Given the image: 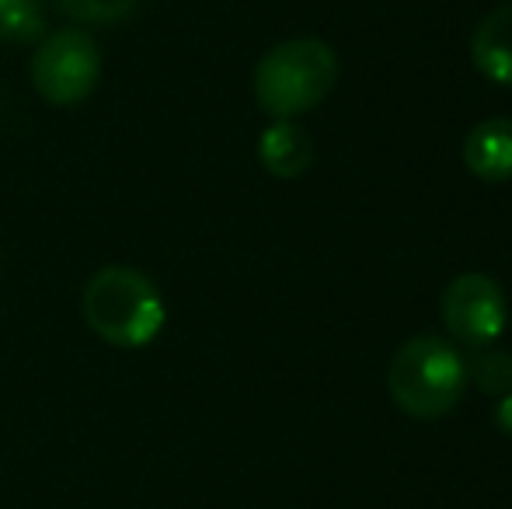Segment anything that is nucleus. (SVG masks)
Instances as JSON below:
<instances>
[{
  "label": "nucleus",
  "instance_id": "obj_7",
  "mask_svg": "<svg viewBox=\"0 0 512 509\" xmlns=\"http://www.w3.org/2000/svg\"><path fill=\"white\" fill-rule=\"evenodd\" d=\"M471 60L492 84L512 88V4L488 11L471 35Z\"/></svg>",
  "mask_w": 512,
  "mask_h": 509
},
{
  "label": "nucleus",
  "instance_id": "obj_2",
  "mask_svg": "<svg viewBox=\"0 0 512 509\" xmlns=\"http://www.w3.org/2000/svg\"><path fill=\"white\" fill-rule=\"evenodd\" d=\"M84 321L108 346L140 349L164 328V297L154 279L129 265H105L84 286Z\"/></svg>",
  "mask_w": 512,
  "mask_h": 509
},
{
  "label": "nucleus",
  "instance_id": "obj_8",
  "mask_svg": "<svg viewBox=\"0 0 512 509\" xmlns=\"http://www.w3.org/2000/svg\"><path fill=\"white\" fill-rule=\"evenodd\" d=\"M258 161L276 178H300L314 164V140L293 119H276L258 136Z\"/></svg>",
  "mask_w": 512,
  "mask_h": 509
},
{
  "label": "nucleus",
  "instance_id": "obj_1",
  "mask_svg": "<svg viewBox=\"0 0 512 509\" xmlns=\"http://www.w3.org/2000/svg\"><path fill=\"white\" fill-rule=\"evenodd\" d=\"M338 84V53L324 39L297 35L258 60L255 102L272 119H297L317 109Z\"/></svg>",
  "mask_w": 512,
  "mask_h": 509
},
{
  "label": "nucleus",
  "instance_id": "obj_10",
  "mask_svg": "<svg viewBox=\"0 0 512 509\" xmlns=\"http://www.w3.org/2000/svg\"><path fill=\"white\" fill-rule=\"evenodd\" d=\"M464 370H467V384H478L485 394H495V398H502V394L512 391V353L506 349H471V353L464 356Z\"/></svg>",
  "mask_w": 512,
  "mask_h": 509
},
{
  "label": "nucleus",
  "instance_id": "obj_5",
  "mask_svg": "<svg viewBox=\"0 0 512 509\" xmlns=\"http://www.w3.org/2000/svg\"><path fill=\"white\" fill-rule=\"evenodd\" d=\"M443 325L450 339L464 349H485L502 339L509 325V304L502 286L485 272H460L446 283L443 300Z\"/></svg>",
  "mask_w": 512,
  "mask_h": 509
},
{
  "label": "nucleus",
  "instance_id": "obj_4",
  "mask_svg": "<svg viewBox=\"0 0 512 509\" xmlns=\"http://www.w3.org/2000/svg\"><path fill=\"white\" fill-rule=\"evenodd\" d=\"M32 88L49 105H77L98 88L102 77V49L84 28L46 32L32 56Z\"/></svg>",
  "mask_w": 512,
  "mask_h": 509
},
{
  "label": "nucleus",
  "instance_id": "obj_6",
  "mask_svg": "<svg viewBox=\"0 0 512 509\" xmlns=\"http://www.w3.org/2000/svg\"><path fill=\"white\" fill-rule=\"evenodd\" d=\"M464 164L481 182H509L512 178V119L492 116L478 123L464 140Z\"/></svg>",
  "mask_w": 512,
  "mask_h": 509
},
{
  "label": "nucleus",
  "instance_id": "obj_3",
  "mask_svg": "<svg viewBox=\"0 0 512 509\" xmlns=\"http://www.w3.org/2000/svg\"><path fill=\"white\" fill-rule=\"evenodd\" d=\"M391 398L408 419L432 422L460 405L467 391L464 356L453 342L436 335H415L394 353L387 370Z\"/></svg>",
  "mask_w": 512,
  "mask_h": 509
},
{
  "label": "nucleus",
  "instance_id": "obj_12",
  "mask_svg": "<svg viewBox=\"0 0 512 509\" xmlns=\"http://www.w3.org/2000/svg\"><path fill=\"white\" fill-rule=\"evenodd\" d=\"M495 422H499L502 433H509V436H512V391H509V394H502L499 405H495Z\"/></svg>",
  "mask_w": 512,
  "mask_h": 509
},
{
  "label": "nucleus",
  "instance_id": "obj_11",
  "mask_svg": "<svg viewBox=\"0 0 512 509\" xmlns=\"http://www.w3.org/2000/svg\"><path fill=\"white\" fill-rule=\"evenodd\" d=\"M143 0H60V11L84 25H115L126 21Z\"/></svg>",
  "mask_w": 512,
  "mask_h": 509
},
{
  "label": "nucleus",
  "instance_id": "obj_9",
  "mask_svg": "<svg viewBox=\"0 0 512 509\" xmlns=\"http://www.w3.org/2000/svg\"><path fill=\"white\" fill-rule=\"evenodd\" d=\"M46 7L42 0H0V42L32 46L46 39Z\"/></svg>",
  "mask_w": 512,
  "mask_h": 509
}]
</instances>
